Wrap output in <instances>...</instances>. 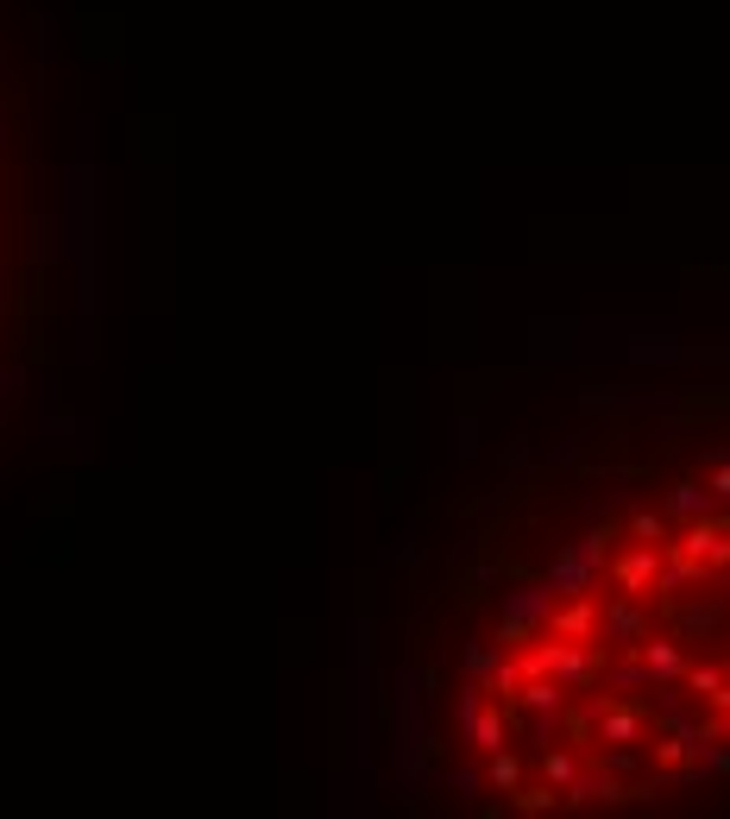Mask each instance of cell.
<instances>
[{"instance_id": "6da1fadb", "label": "cell", "mask_w": 730, "mask_h": 819, "mask_svg": "<svg viewBox=\"0 0 730 819\" xmlns=\"http://www.w3.org/2000/svg\"><path fill=\"white\" fill-rule=\"evenodd\" d=\"M466 781L605 813L730 769V448L630 479L504 593L454 694Z\"/></svg>"}, {"instance_id": "7a4b0ae2", "label": "cell", "mask_w": 730, "mask_h": 819, "mask_svg": "<svg viewBox=\"0 0 730 819\" xmlns=\"http://www.w3.org/2000/svg\"><path fill=\"white\" fill-rule=\"evenodd\" d=\"M39 284V139L26 120L20 77L0 51V366L26 341Z\"/></svg>"}]
</instances>
